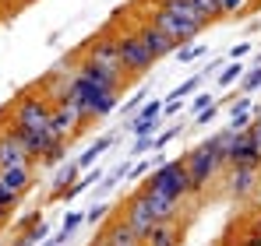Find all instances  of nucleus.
I'll return each instance as SVG.
<instances>
[{"mask_svg":"<svg viewBox=\"0 0 261 246\" xmlns=\"http://www.w3.org/2000/svg\"><path fill=\"white\" fill-rule=\"evenodd\" d=\"M85 127H88V120L82 116V109H74V106H67V102H53V113H49V130H53L60 141L78 137Z\"/></svg>","mask_w":261,"mask_h":246,"instance_id":"4","label":"nucleus"},{"mask_svg":"<svg viewBox=\"0 0 261 246\" xmlns=\"http://www.w3.org/2000/svg\"><path fill=\"white\" fill-rule=\"evenodd\" d=\"M226 165H261V151L254 148V141H251L247 130L233 134V144L226 151Z\"/></svg>","mask_w":261,"mask_h":246,"instance_id":"15","label":"nucleus"},{"mask_svg":"<svg viewBox=\"0 0 261 246\" xmlns=\"http://www.w3.org/2000/svg\"><path fill=\"white\" fill-rule=\"evenodd\" d=\"M138 194H141V204L148 207V214H152L155 225H163V222H176V218H180V204H176V201L163 197V194H155V190H145V187H138Z\"/></svg>","mask_w":261,"mask_h":246,"instance_id":"9","label":"nucleus"},{"mask_svg":"<svg viewBox=\"0 0 261 246\" xmlns=\"http://www.w3.org/2000/svg\"><path fill=\"white\" fill-rule=\"evenodd\" d=\"M176 134H180V127H170V130H163V134H155V137H152V151H159V148H166V144L173 141Z\"/></svg>","mask_w":261,"mask_h":246,"instance_id":"30","label":"nucleus"},{"mask_svg":"<svg viewBox=\"0 0 261 246\" xmlns=\"http://www.w3.org/2000/svg\"><path fill=\"white\" fill-rule=\"evenodd\" d=\"M258 207H261V187H258Z\"/></svg>","mask_w":261,"mask_h":246,"instance_id":"46","label":"nucleus"},{"mask_svg":"<svg viewBox=\"0 0 261 246\" xmlns=\"http://www.w3.org/2000/svg\"><path fill=\"white\" fill-rule=\"evenodd\" d=\"M46 236H49V225H46V222H39V225H32V229L18 232V239H14V246H36V243H43Z\"/></svg>","mask_w":261,"mask_h":246,"instance_id":"22","label":"nucleus"},{"mask_svg":"<svg viewBox=\"0 0 261 246\" xmlns=\"http://www.w3.org/2000/svg\"><path fill=\"white\" fill-rule=\"evenodd\" d=\"M117 49H120V71L124 74H148L155 67V56L141 46L138 32H120L117 36Z\"/></svg>","mask_w":261,"mask_h":246,"instance_id":"3","label":"nucleus"},{"mask_svg":"<svg viewBox=\"0 0 261 246\" xmlns=\"http://www.w3.org/2000/svg\"><path fill=\"white\" fill-rule=\"evenodd\" d=\"M106 214H110V204H92V211L85 214V222H92V225H95V222H102Z\"/></svg>","mask_w":261,"mask_h":246,"instance_id":"36","label":"nucleus"},{"mask_svg":"<svg viewBox=\"0 0 261 246\" xmlns=\"http://www.w3.org/2000/svg\"><path fill=\"white\" fill-rule=\"evenodd\" d=\"M208 106H212V95H208V91H205V95H194V102H191V113L198 116V113H201V109H208Z\"/></svg>","mask_w":261,"mask_h":246,"instance_id":"37","label":"nucleus"},{"mask_svg":"<svg viewBox=\"0 0 261 246\" xmlns=\"http://www.w3.org/2000/svg\"><path fill=\"white\" fill-rule=\"evenodd\" d=\"M247 134H251V141H254V148L261 151V116H258L254 123H251V127H247Z\"/></svg>","mask_w":261,"mask_h":246,"instance_id":"39","label":"nucleus"},{"mask_svg":"<svg viewBox=\"0 0 261 246\" xmlns=\"http://www.w3.org/2000/svg\"><path fill=\"white\" fill-rule=\"evenodd\" d=\"M145 190H155L163 197H170L176 204H184L191 197V179H187V165L184 159H173V162H163L155 172H148V179L141 183Z\"/></svg>","mask_w":261,"mask_h":246,"instance_id":"1","label":"nucleus"},{"mask_svg":"<svg viewBox=\"0 0 261 246\" xmlns=\"http://www.w3.org/2000/svg\"><path fill=\"white\" fill-rule=\"evenodd\" d=\"M95 179H102V172H99V169H95V172H85V176H78V179H74V183H71V187H67L60 197H64V201H74L78 194H85V190L92 187V183H95Z\"/></svg>","mask_w":261,"mask_h":246,"instance_id":"21","label":"nucleus"},{"mask_svg":"<svg viewBox=\"0 0 261 246\" xmlns=\"http://www.w3.org/2000/svg\"><path fill=\"white\" fill-rule=\"evenodd\" d=\"M251 7V0H219V11H222V18L226 14H244Z\"/></svg>","mask_w":261,"mask_h":246,"instance_id":"29","label":"nucleus"},{"mask_svg":"<svg viewBox=\"0 0 261 246\" xmlns=\"http://www.w3.org/2000/svg\"><path fill=\"white\" fill-rule=\"evenodd\" d=\"M0 187L21 197V194L32 187V169H29V165H11V169H0Z\"/></svg>","mask_w":261,"mask_h":246,"instance_id":"16","label":"nucleus"},{"mask_svg":"<svg viewBox=\"0 0 261 246\" xmlns=\"http://www.w3.org/2000/svg\"><path fill=\"white\" fill-rule=\"evenodd\" d=\"M258 172L261 165H229V183H226V190L233 194V197H247V194H254L258 190Z\"/></svg>","mask_w":261,"mask_h":246,"instance_id":"13","label":"nucleus"},{"mask_svg":"<svg viewBox=\"0 0 261 246\" xmlns=\"http://www.w3.org/2000/svg\"><path fill=\"white\" fill-rule=\"evenodd\" d=\"M92 246H102V239H95V243H92Z\"/></svg>","mask_w":261,"mask_h":246,"instance_id":"47","label":"nucleus"},{"mask_svg":"<svg viewBox=\"0 0 261 246\" xmlns=\"http://www.w3.org/2000/svg\"><path fill=\"white\" fill-rule=\"evenodd\" d=\"M49 113H53V99L49 95H21L11 106V123L14 130H49Z\"/></svg>","mask_w":261,"mask_h":246,"instance_id":"2","label":"nucleus"},{"mask_svg":"<svg viewBox=\"0 0 261 246\" xmlns=\"http://www.w3.org/2000/svg\"><path fill=\"white\" fill-rule=\"evenodd\" d=\"M64 148H67V141H53V144L46 148V155L39 159V162H43V165H57L60 159H64Z\"/></svg>","mask_w":261,"mask_h":246,"instance_id":"27","label":"nucleus"},{"mask_svg":"<svg viewBox=\"0 0 261 246\" xmlns=\"http://www.w3.org/2000/svg\"><path fill=\"white\" fill-rule=\"evenodd\" d=\"M120 106V91H110V88H95V84H88L85 99H82V116L85 120H106L113 109Z\"/></svg>","mask_w":261,"mask_h":246,"instance_id":"5","label":"nucleus"},{"mask_svg":"<svg viewBox=\"0 0 261 246\" xmlns=\"http://www.w3.org/2000/svg\"><path fill=\"white\" fill-rule=\"evenodd\" d=\"M240 78H244V64H240V60H233L226 71H219V84H222V88L233 84V81H240Z\"/></svg>","mask_w":261,"mask_h":246,"instance_id":"24","label":"nucleus"},{"mask_svg":"<svg viewBox=\"0 0 261 246\" xmlns=\"http://www.w3.org/2000/svg\"><path fill=\"white\" fill-rule=\"evenodd\" d=\"M229 113H251V95H240L237 102H233V109Z\"/></svg>","mask_w":261,"mask_h":246,"instance_id":"40","label":"nucleus"},{"mask_svg":"<svg viewBox=\"0 0 261 246\" xmlns=\"http://www.w3.org/2000/svg\"><path fill=\"white\" fill-rule=\"evenodd\" d=\"M11 165H29L32 169V155L25 151V144L18 141V134L11 127H0V169H11Z\"/></svg>","mask_w":261,"mask_h":246,"instance_id":"7","label":"nucleus"},{"mask_svg":"<svg viewBox=\"0 0 261 246\" xmlns=\"http://www.w3.org/2000/svg\"><path fill=\"white\" fill-rule=\"evenodd\" d=\"M216 113H219V109H216V102H212L208 109H201V113L194 116V123H201V127H205V123H212V120H216Z\"/></svg>","mask_w":261,"mask_h":246,"instance_id":"38","label":"nucleus"},{"mask_svg":"<svg viewBox=\"0 0 261 246\" xmlns=\"http://www.w3.org/2000/svg\"><path fill=\"white\" fill-rule=\"evenodd\" d=\"M254 232H261V211H258V218H254Z\"/></svg>","mask_w":261,"mask_h":246,"instance_id":"44","label":"nucleus"},{"mask_svg":"<svg viewBox=\"0 0 261 246\" xmlns=\"http://www.w3.org/2000/svg\"><path fill=\"white\" fill-rule=\"evenodd\" d=\"M82 222H85V214H82V211H67V218H64L60 232L53 236V239H57V246H64V243H67V239H71V236L78 232V225H82Z\"/></svg>","mask_w":261,"mask_h":246,"instance_id":"20","label":"nucleus"},{"mask_svg":"<svg viewBox=\"0 0 261 246\" xmlns=\"http://www.w3.org/2000/svg\"><path fill=\"white\" fill-rule=\"evenodd\" d=\"M127 130L134 134V137H145V134H155V130H159V123H148V120H138V116H130Z\"/></svg>","mask_w":261,"mask_h":246,"instance_id":"28","label":"nucleus"},{"mask_svg":"<svg viewBox=\"0 0 261 246\" xmlns=\"http://www.w3.org/2000/svg\"><path fill=\"white\" fill-rule=\"evenodd\" d=\"M141 106H145V91H134V95L127 99V106H124V113H127V116H134Z\"/></svg>","mask_w":261,"mask_h":246,"instance_id":"35","label":"nucleus"},{"mask_svg":"<svg viewBox=\"0 0 261 246\" xmlns=\"http://www.w3.org/2000/svg\"><path fill=\"white\" fill-rule=\"evenodd\" d=\"M138 120H148V123H163V99H152V102H145L138 113H134Z\"/></svg>","mask_w":261,"mask_h":246,"instance_id":"23","label":"nucleus"},{"mask_svg":"<svg viewBox=\"0 0 261 246\" xmlns=\"http://www.w3.org/2000/svg\"><path fill=\"white\" fill-rule=\"evenodd\" d=\"M148 21H152V25H155L163 36H170V39L176 42V49H180V46H187V42L198 36V32H191L187 25H180L173 14H166L163 7H152V11H148Z\"/></svg>","mask_w":261,"mask_h":246,"instance_id":"11","label":"nucleus"},{"mask_svg":"<svg viewBox=\"0 0 261 246\" xmlns=\"http://www.w3.org/2000/svg\"><path fill=\"white\" fill-rule=\"evenodd\" d=\"M251 127V113H229V130L233 134H240V130H247Z\"/></svg>","mask_w":261,"mask_h":246,"instance_id":"31","label":"nucleus"},{"mask_svg":"<svg viewBox=\"0 0 261 246\" xmlns=\"http://www.w3.org/2000/svg\"><path fill=\"white\" fill-rule=\"evenodd\" d=\"M148 172H152V162H145V159H141V162H134L127 169V176H124V179H141V176H148Z\"/></svg>","mask_w":261,"mask_h":246,"instance_id":"34","label":"nucleus"},{"mask_svg":"<svg viewBox=\"0 0 261 246\" xmlns=\"http://www.w3.org/2000/svg\"><path fill=\"white\" fill-rule=\"evenodd\" d=\"M43 222V211H29V214H21L18 218V232H25V229H32V225H39Z\"/></svg>","mask_w":261,"mask_h":246,"instance_id":"33","label":"nucleus"},{"mask_svg":"<svg viewBox=\"0 0 261 246\" xmlns=\"http://www.w3.org/2000/svg\"><path fill=\"white\" fill-rule=\"evenodd\" d=\"M240 246H261V232H251V236H247Z\"/></svg>","mask_w":261,"mask_h":246,"instance_id":"42","label":"nucleus"},{"mask_svg":"<svg viewBox=\"0 0 261 246\" xmlns=\"http://www.w3.org/2000/svg\"><path fill=\"white\" fill-rule=\"evenodd\" d=\"M258 88H261V67L244 71V78H240V91H244V95H251V91H258Z\"/></svg>","mask_w":261,"mask_h":246,"instance_id":"25","label":"nucleus"},{"mask_svg":"<svg viewBox=\"0 0 261 246\" xmlns=\"http://www.w3.org/2000/svg\"><path fill=\"white\" fill-rule=\"evenodd\" d=\"M43 246H57V239H53V236H49V239H46V243Z\"/></svg>","mask_w":261,"mask_h":246,"instance_id":"45","label":"nucleus"},{"mask_svg":"<svg viewBox=\"0 0 261 246\" xmlns=\"http://www.w3.org/2000/svg\"><path fill=\"white\" fill-rule=\"evenodd\" d=\"M198 56H205V46L187 42V46H180V49H176V60H180V64H194Z\"/></svg>","mask_w":261,"mask_h":246,"instance_id":"26","label":"nucleus"},{"mask_svg":"<svg viewBox=\"0 0 261 246\" xmlns=\"http://www.w3.org/2000/svg\"><path fill=\"white\" fill-rule=\"evenodd\" d=\"M7 214H11V211H7V207H0V225L7 222Z\"/></svg>","mask_w":261,"mask_h":246,"instance_id":"43","label":"nucleus"},{"mask_svg":"<svg viewBox=\"0 0 261 246\" xmlns=\"http://www.w3.org/2000/svg\"><path fill=\"white\" fill-rule=\"evenodd\" d=\"M155 7H163L166 14H173L176 21H180V25H187L191 32H205V25H208V21L194 11V4H191V0H155Z\"/></svg>","mask_w":261,"mask_h":246,"instance_id":"14","label":"nucleus"},{"mask_svg":"<svg viewBox=\"0 0 261 246\" xmlns=\"http://www.w3.org/2000/svg\"><path fill=\"white\" fill-rule=\"evenodd\" d=\"M180 243H184V229L176 222H163L145 236V246H180Z\"/></svg>","mask_w":261,"mask_h":246,"instance_id":"17","label":"nucleus"},{"mask_svg":"<svg viewBox=\"0 0 261 246\" xmlns=\"http://www.w3.org/2000/svg\"><path fill=\"white\" fill-rule=\"evenodd\" d=\"M78 74L85 78L88 84H95V88H110V91H120L124 81H127V74H120V71H113V67H102V64H92V60H78Z\"/></svg>","mask_w":261,"mask_h":246,"instance_id":"6","label":"nucleus"},{"mask_svg":"<svg viewBox=\"0 0 261 246\" xmlns=\"http://www.w3.org/2000/svg\"><path fill=\"white\" fill-rule=\"evenodd\" d=\"M152 137H155V134H145V137H134V144H130V159H138V155H145V151L152 148Z\"/></svg>","mask_w":261,"mask_h":246,"instance_id":"32","label":"nucleus"},{"mask_svg":"<svg viewBox=\"0 0 261 246\" xmlns=\"http://www.w3.org/2000/svg\"><path fill=\"white\" fill-rule=\"evenodd\" d=\"M0 4H4V0H0Z\"/></svg>","mask_w":261,"mask_h":246,"instance_id":"48","label":"nucleus"},{"mask_svg":"<svg viewBox=\"0 0 261 246\" xmlns=\"http://www.w3.org/2000/svg\"><path fill=\"white\" fill-rule=\"evenodd\" d=\"M78 172H82V169H78L74 162H64V165H60V169H57V176H53V197H60V194L78 179Z\"/></svg>","mask_w":261,"mask_h":246,"instance_id":"19","label":"nucleus"},{"mask_svg":"<svg viewBox=\"0 0 261 246\" xmlns=\"http://www.w3.org/2000/svg\"><path fill=\"white\" fill-rule=\"evenodd\" d=\"M124 222L130 225V232H134V236H138L141 243H145V236H148V232L155 229V222H152L148 207L141 204V194H138V190L130 194V197H127V204H124Z\"/></svg>","mask_w":261,"mask_h":246,"instance_id":"8","label":"nucleus"},{"mask_svg":"<svg viewBox=\"0 0 261 246\" xmlns=\"http://www.w3.org/2000/svg\"><path fill=\"white\" fill-rule=\"evenodd\" d=\"M247 53H251V42H240V46H233V49H229V56H233V60H244Z\"/></svg>","mask_w":261,"mask_h":246,"instance_id":"41","label":"nucleus"},{"mask_svg":"<svg viewBox=\"0 0 261 246\" xmlns=\"http://www.w3.org/2000/svg\"><path fill=\"white\" fill-rule=\"evenodd\" d=\"M85 60L120 71V49H117V36H113V32H102V36H99V39H95V42L85 49ZM120 74H124V71H120Z\"/></svg>","mask_w":261,"mask_h":246,"instance_id":"10","label":"nucleus"},{"mask_svg":"<svg viewBox=\"0 0 261 246\" xmlns=\"http://www.w3.org/2000/svg\"><path fill=\"white\" fill-rule=\"evenodd\" d=\"M99 239H102V246H145L134 232H130V225L124 222V218H117V222H113Z\"/></svg>","mask_w":261,"mask_h":246,"instance_id":"18","label":"nucleus"},{"mask_svg":"<svg viewBox=\"0 0 261 246\" xmlns=\"http://www.w3.org/2000/svg\"><path fill=\"white\" fill-rule=\"evenodd\" d=\"M134 32H138V39H141V46H145V49H148V53H152L155 60H163V56H170V53H176V42L170 39V36H163V32H159V28H155L152 21H141V25H138Z\"/></svg>","mask_w":261,"mask_h":246,"instance_id":"12","label":"nucleus"}]
</instances>
